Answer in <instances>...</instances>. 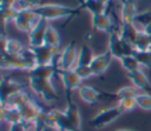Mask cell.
I'll return each mask as SVG.
<instances>
[{"instance_id":"6da1fadb","label":"cell","mask_w":151,"mask_h":131,"mask_svg":"<svg viewBox=\"0 0 151 131\" xmlns=\"http://www.w3.org/2000/svg\"><path fill=\"white\" fill-rule=\"evenodd\" d=\"M2 70H21V71H31L37 66L33 50L27 47L25 52L20 55H11L5 52H1V64Z\"/></svg>"},{"instance_id":"7a4b0ae2","label":"cell","mask_w":151,"mask_h":131,"mask_svg":"<svg viewBox=\"0 0 151 131\" xmlns=\"http://www.w3.org/2000/svg\"><path fill=\"white\" fill-rule=\"evenodd\" d=\"M34 11L40 18H44L47 21L64 19V18H73L79 15L80 13L79 8L70 7L60 4H42L39 7L34 8Z\"/></svg>"},{"instance_id":"3957f363","label":"cell","mask_w":151,"mask_h":131,"mask_svg":"<svg viewBox=\"0 0 151 131\" xmlns=\"http://www.w3.org/2000/svg\"><path fill=\"white\" fill-rule=\"evenodd\" d=\"M28 86L35 94L40 96L46 103L55 101L59 98L57 90L52 83V79L28 77Z\"/></svg>"},{"instance_id":"277c9868","label":"cell","mask_w":151,"mask_h":131,"mask_svg":"<svg viewBox=\"0 0 151 131\" xmlns=\"http://www.w3.org/2000/svg\"><path fill=\"white\" fill-rule=\"evenodd\" d=\"M107 44H109V48L107 50L112 54L113 59L120 60L123 57L133 55L134 52H136L134 47L131 44H129V42H126L125 40L122 39V37H120L118 31H113L112 33L109 34Z\"/></svg>"},{"instance_id":"5b68a950","label":"cell","mask_w":151,"mask_h":131,"mask_svg":"<svg viewBox=\"0 0 151 131\" xmlns=\"http://www.w3.org/2000/svg\"><path fill=\"white\" fill-rule=\"evenodd\" d=\"M123 113H124L123 110L118 105L105 107V109H101L97 114H94L88 123L94 129H103L110 125L111 123H113L116 119H118Z\"/></svg>"},{"instance_id":"8992f818","label":"cell","mask_w":151,"mask_h":131,"mask_svg":"<svg viewBox=\"0 0 151 131\" xmlns=\"http://www.w3.org/2000/svg\"><path fill=\"white\" fill-rule=\"evenodd\" d=\"M79 50L76 47L74 41H70L66 47L61 51L58 58V68L59 70H73L78 61Z\"/></svg>"},{"instance_id":"52a82bcc","label":"cell","mask_w":151,"mask_h":131,"mask_svg":"<svg viewBox=\"0 0 151 131\" xmlns=\"http://www.w3.org/2000/svg\"><path fill=\"white\" fill-rule=\"evenodd\" d=\"M39 20L40 17L35 13L34 9H27V11L18 12V15L14 20V25L17 30H19L20 32L29 33Z\"/></svg>"},{"instance_id":"ba28073f","label":"cell","mask_w":151,"mask_h":131,"mask_svg":"<svg viewBox=\"0 0 151 131\" xmlns=\"http://www.w3.org/2000/svg\"><path fill=\"white\" fill-rule=\"evenodd\" d=\"M32 50L34 53L37 65H58V59H57L58 48L47 45H41Z\"/></svg>"},{"instance_id":"9c48e42d","label":"cell","mask_w":151,"mask_h":131,"mask_svg":"<svg viewBox=\"0 0 151 131\" xmlns=\"http://www.w3.org/2000/svg\"><path fill=\"white\" fill-rule=\"evenodd\" d=\"M45 123L55 125L60 131H79L78 129H76L71 124V122L65 116L64 111H60V110H57V109L47 111Z\"/></svg>"},{"instance_id":"30bf717a","label":"cell","mask_w":151,"mask_h":131,"mask_svg":"<svg viewBox=\"0 0 151 131\" xmlns=\"http://www.w3.org/2000/svg\"><path fill=\"white\" fill-rule=\"evenodd\" d=\"M65 93H66V109L64 110V113L67 117V119L71 122V124L76 129L81 131V116L79 107L72 99V92L65 91Z\"/></svg>"},{"instance_id":"8fae6325","label":"cell","mask_w":151,"mask_h":131,"mask_svg":"<svg viewBox=\"0 0 151 131\" xmlns=\"http://www.w3.org/2000/svg\"><path fill=\"white\" fill-rule=\"evenodd\" d=\"M48 26V21L44 18H40L38 24L32 28V31L28 33V44L31 48L39 47L44 45V39H45V33Z\"/></svg>"},{"instance_id":"7c38bea8","label":"cell","mask_w":151,"mask_h":131,"mask_svg":"<svg viewBox=\"0 0 151 131\" xmlns=\"http://www.w3.org/2000/svg\"><path fill=\"white\" fill-rule=\"evenodd\" d=\"M58 76L63 83L65 91L72 92L74 90H79V87L81 86L83 80L74 72V70H59L58 68Z\"/></svg>"},{"instance_id":"4fadbf2b","label":"cell","mask_w":151,"mask_h":131,"mask_svg":"<svg viewBox=\"0 0 151 131\" xmlns=\"http://www.w3.org/2000/svg\"><path fill=\"white\" fill-rule=\"evenodd\" d=\"M91 24H92L93 30L100 31V32H105L107 34L112 33L113 31H117L114 28V24H113V21L111 19V15H110L109 11H106L105 13H101V14L92 15Z\"/></svg>"},{"instance_id":"5bb4252c","label":"cell","mask_w":151,"mask_h":131,"mask_svg":"<svg viewBox=\"0 0 151 131\" xmlns=\"http://www.w3.org/2000/svg\"><path fill=\"white\" fill-rule=\"evenodd\" d=\"M112 59H113V57H112V54L110 53L109 50L100 53V54H96L94 58L92 59L91 64H90V67L92 70L93 76L103 74L109 68V66L111 65Z\"/></svg>"},{"instance_id":"9a60e30c","label":"cell","mask_w":151,"mask_h":131,"mask_svg":"<svg viewBox=\"0 0 151 131\" xmlns=\"http://www.w3.org/2000/svg\"><path fill=\"white\" fill-rule=\"evenodd\" d=\"M25 90V84L13 80L12 78H5L2 77L1 79V90H0V94H1V103L5 101L8 97L20 92Z\"/></svg>"},{"instance_id":"2e32d148","label":"cell","mask_w":151,"mask_h":131,"mask_svg":"<svg viewBox=\"0 0 151 131\" xmlns=\"http://www.w3.org/2000/svg\"><path fill=\"white\" fill-rule=\"evenodd\" d=\"M78 96L84 103H86L88 105H93L106 97L105 93H103V92L98 91L97 89L88 86V85H81L78 90Z\"/></svg>"},{"instance_id":"e0dca14e","label":"cell","mask_w":151,"mask_h":131,"mask_svg":"<svg viewBox=\"0 0 151 131\" xmlns=\"http://www.w3.org/2000/svg\"><path fill=\"white\" fill-rule=\"evenodd\" d=\"M126 74H127L129 80L132 83L134 87L144 92H151V83L142 68L133 71V72H127Z\"/></svg>"},{"instance_id":"ac0fdd59","label":"cell","mask_w":151,"mask_h":131,"mask_svg":"<svg viewBox=\"0 0 151 131\" xmlns=\"http://www.w3.org/2000/svg\"><path fill=\"white\" fill-rule=\"evenodd\" d=\"M27 47L24 46V44L17 39H9L6 38L5 34L1 37V52H5L11 55H20L25 52Z\"/></svg>"},{"instance_id":"d6986e66","label":"cell","mask_w":151,"mask_h":131,"mask_svg":"<svg viewBox=\"0 0 151 131\" xmlns=\"http://www.w3.org/2000/svg\"><path fill=\"white\" fill-rule=\"evenodd\" d=\"M138 14L136 1L133 0H125L122 2L120 7V21L123 22H133L134 18Z\"/></svg>"},{"instance_id":"ffe728a7","label":"cell","mask_w":151,"mask_h":131,"mask_svg":"<svg viewBox=\"0 0 151 131\" xmlns=\"http://www.w3.org/2000/svg\"><path fill=\"white\" fill-rule=\"evenodd\" d=\"M34 98L28 93V92H26L25 90H22V91H20V92H18V93H15V94H13V96H11V97H8L5 101H2L1 104H6V105H8V106H12V107H15V109H21L22 106H25L26 104H28L29 101H32Z\"/></svg>"},{"instance_id":"44dd1931","label":"cell","mask_w":151,"mask_h":131,"mask_svg":"<svg viewBox=\"0 0 151 131\" xmlns=\"http://www.w3.org/2000/svg\"><path fill=\"white\" fill-rule=\"evenodd\" d=\"M55 74H58V65H37L28 72V77L44 79H52Z\"/></svg>"},{"instance_id":"7402d4cb","label":"cell","mask_w":151,"mask_h":131,"mask_svg":"<svg viewBox=\"0 0 151 131\" xmlns=\"http://www.w3.org/2000/svg\"><path fill=\"white\" fill-rule=\"evenodd\" d=\"M139 28L134 25V22H123L119 30V34L122 37L123 40H125L126 42L131 44L132 46L134 45V41L139 34Z\"/></svg>"},{"instance_id":"603a6c76","label":"cell","mask_w":151,"mask_h":131,"mask_svg":"<svg viewBox=\"0 0 151 131\" xmlns=\"http://www.w3.org/2000/svg\"><path fill=\"white\" fill-rule=\"evenodd\" d=\"M1 120L4 123H8V125L21 122V114L20 111L15 107L8 106L6 104H1Z\"/></svg>"},{"instance_id":"cb8c5ba5","label":"cell","mask_w":151,"mask_h":131,"mask_svg":"<svg viewBox=\"0 0 151 131\" xmlns=\"http://www.w3.org/2000/svg\"><path fill=\"white\" fill-rule=\"evenodd\" d=\"M139 94V91L137 87H134L133 85H129V86H123L120 87L114 94H107L106 93V97L109 98H113V99H117L118 101L122 100V99H127V98H136L137 96Z\"/></svg>"},{"instance_id":"d4e9b609","label":"cell","mask_w":151,"mask_h":131,"mask_svg":"<svg viewBox=\"0 0 151 131\" xmlns=\"http://www.w3.org/2000/svg\"><path fill=\"white\" fill-rule=\"evenodd\" d=\"M44 45H47V46H51V47H54V48H59V46H60V34L50 24H48L46 33H45Z\"/></svg>"},{"instance_id":"484cf974","label":"cell","mask_w":151,"mask_h":131,"mask_svg":"<svg viewBox=\"0 0 151 131\" xmlns=\"http://www.w3.org/2000/svg\"><path fill=\"white\" fill-rule=\"evenodd\" d=\"M94 58L93 51L91 50L90 46L87 45H81L79 48V54H78V61L76 66H90L92 59Z\"/></svg>"},{"instance_id":"4316f807","label":"cell","mask_w":151,"mask_h":131,"mask_svg":"<svg viewBox=\"0 0 151 131\" xmlns=\"http://www.w3.org/2000/svg\"><path fill=\"white\" fill-rule=\"evenodd\" d=\"M81 7L87 9L92 15L101 14V13H105L106 11H109L107 6L104 5L103 2H100L99 0H84V2L81 4Z\"/></svg>"},{"instance_id":"83f0119b","label":"cell","mask_w":151,"mask_h":131,"mask_svg":"<svg viewBox=\"0 0 151 131\" xmlns=\"http://www.w3.org/2000/svg\"><path fill=\"white\" fill-rule=\"evenodd\" d=\"M42 1L44 0H13L12 7L17 12L27 11V9H34V8L39 7L40 5H42Z\"/></svg>"},{"instance_id":"f1b7e54d","label":"cell","mask_w":151,"mask_h":131,"mask_svg":"<svg viewBox=\"0 0 151 131\" xmlns=\"http://www.w3.org/2000/svg\"><path fill=\"white\" fill-rule=\"evenodd\" d=\"M136 51H146V50H151V38L150 34L144 33L143 31L139 32L134 45H133Z\"/></svg>"},{"instance_id":"f546056e","label":"cell","mask_w":151,"mask_h":131,"mask_svg":"<svg viewBox=\"0 0 151 131\" xmlns=\"http://www.w3.org/2000/svg\"><path fill=\"white\" fill-rule=\"evenodd\" d=\"M119 61H120L122 67L126 72H133V71H137V70L142 68L139 63H138V60L134 58V55H125Z\"/></svg>"},{"instance_id":"4dcf8cb0","label":"cell","mask_w":151,"mask_h":131,"mask_svg":"<svg viewBox=\"0 0 151 131\" xmlns=\"http://www.w3.org/2000/svg\"><path fill=\"white\" fill-rule=\"evenodd\" d=\"M133 55L138 60L140 67H146V68L151 70V50L136 51Z\"/></svg>"},{"instance_id":"1f68e13d","label":"cell","mask_w":151,"mask_h":131,"mask_svg":"<svg viewBox=\"0 0 151 131\" xmlns=\"http://www.w3.org/2000/svg\"><path fill=\"white\" fill-rule=\"evenodd\" d=\"M134 25L139 28V31H142L144 27L151 25V9L144 11L142 13H138L137 17L134 18Z\"/></svg>"},{"instance_id":"d6a6232c","label":"cell","mask_w":151,"mask_h":131,"mask_svg":"<svg viewBox=\"0 0 151 131\" xmlns=\"http://www.w3.org/2000/svg\"><path fill=\"white\" fill-rule=\"evenodd\" d=\"M137 106L145 111H151V94L146 92H139L136 97Z\"/></svg>"},{"instance_id":"836d02e7","label":"cell","mask_w":151,"mask_h":131,"mask_svg":"<svg viewBox=\"0 0 151 131\" xmlns=\"http://www.w3.org/2000/svg\"><path fill=\"white\" fill-rule=\"evenodd\" d=\"M17 15H18V12H17L12 6H9V7H5V8H1L2 27L5 28V26H6L8 22H11V21H13V22H14V20H15V18H17Z\"/></svg>"},{"instance_id":"e575fe53","label":"cell","mask_w":151,"mask_h":131,"mask_svg":"<svg viewBox=\"0 0 151 131\" xmlns=\"http://www.w3.org/2000/svg\"><path fill=\"white\" fill-rule=\"evenodd\" d=\"M122 110L123 112H131L133 111L137 106V103H136V98H127V99H122L118 101L117 104Z\"/></svg>"},{"instance_id":"d590c367","label":"cell","mask_w":151,"mask_h":131,"mask_svg":"<svg viewBox=\"0 0 151 131\" xmlns=\"http://www.w3.org/2000/svg\"><path fill=\"white\" fill-rule=\"evenodd\" d=\"M73 70H74V72L79 76V78H80L81 80L88 79V78H91V77L93 76L92 70H91L90 66H76Z\"/></svg>"},{"instance_id":"8d00e7d4","label":"cell","mask_w":151,"mask_h":131,"mask_svg":"<svg viewBox=\"0 0 151 131\" xmlns=\"http://www.w3.org/2000/svg\"><path fill=\"white\" fill-rule=\"evenodd\" d=\"M40 131H60L55 125L53 124H47V123H44L40 127Z\"/></svg>"},{"instance_id":"74e56055","label":"cell","mask_w":151,"mask_h":131,"mask_svg":"<svg viewBox=\"0 0 151 131\" xmlns=\"http://www.w3.org/2000/svg\"><path fill=\"white\" fill-rule=\"evenodd\" d=\"M99 1H100V2H103V4H104V5H106V6H107V7H109V6H110V4H111V1H112V0H99Z\"/></svg>"},{"instance_id":"f35d334b","label":"cell","mask_w":151,"mask_h":131,"mask_svg":"<svg viewBox=\"0 0 151 131\" xmlns=\"http://www.w3.org/2000/svg\"><path fill=\"white\" fill-rule=\"evenodd\" d=\"M114 131H138V130H134V129H117Z\"/></svg>"},{"instance_id":"ab89813d","label":"cell","mask_w":151,"mask_h":131,"mask_svg":"<svg viewBox=\"0 0 151 131\" xmlns=\"http://www.w3.org/2000/svg\"><path fill=\"white\" fill-rule=\"evenodd\" d=\"M78 1H79V2H80V5H81V4H83V2H84V0H78Z\"/></svg>"},{"instance_id":"60d3db41","label":"cell","mask_w":151,"mask_h":131,"mask_svg":"<svg viewBox=\"0 0 151 131\" xmlns=\"http://www.w3.org/2000/svg\"><path fill=\"white\" fill-rule=\"evenodd\" d=\"M123 1H125V0H122V2H123Z\"/></svg>"},{"instance_id":"b9f144b4","label":"cell","mask_w":151,"mask_h":131,"mask_svg":"<svg viewBox=\"0 0 151 131\" xmlns=\"http://www.w3.org/2000/svg\"><path fill=\"white\" fill-rule=\"evenodd\" d=\"M133 1H137V0H133Z\"/></svg>"}]
</instances>
